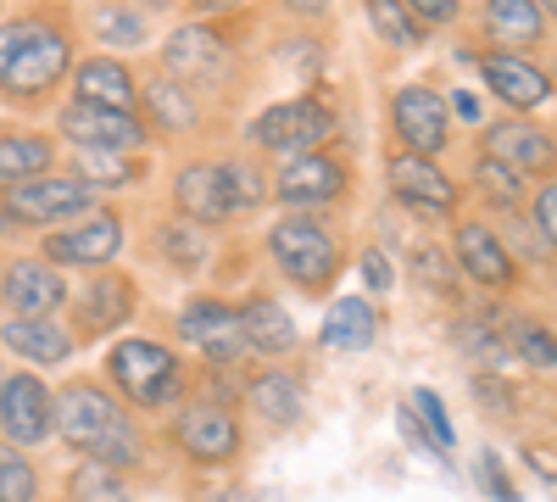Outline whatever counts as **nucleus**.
Returning <instances> with one entry per match:
<instances>
[{
  "label": "nucleus",
  "mask_w": 557,
  "mask_h": 502,
  "mask_svg": "<svg viewBox=\"0 0 557 502\" xmlns=\"http://www.w3.org/2000/svg\"><path fill=\"white\" fill-rule=\"evenodd\" d=\"M73 68V39L45 17H7L0 23V89L12 101H39Z\"/></svg>",
  "instance_id": "1"
},
{
  "label": "nucleus",
  "mask_w": 557,
  "mask_h": 502,
  "mask_svg": "<svg viewBox=\"0 0 557 502\" xmlns=\"http://www.w3.org/2000/svg\"><path fill=\"white\" fill-rule=\"evenodd\" d=\"M268 252L285 268V280H296L301 291H323L346 268L341 262V241L323 218H278L268 230Z\"/></svg>",
  "instance_id": "2"
},
{
  "label": "nucleus",
  "mask_w": 557,
  "mask_h": 502,
  "mask_svg": "<svg viewBox=\"0 0 557 502\" xmlns=\"http://www.w3.org/2000/svg\"><path fill=\"white\" fill-rule=\"evenodd\" d=\"M107 375H112V385H117L128 402H139V407H168V402L184 391L178 357H173L162 341H146V335L117 341L112 357H107Z\"/></svg>",
  "instance_id": "3"
},
{
  "label": "nucleus",
  "mask_w": 557,
  "mask_h": 502,
  "mask_svg": "<svg viewBox=\"0 0 557 502\" xmlns=\"http://www.w3.org/2000/svg\"><path fill=\"white\" fill-rule=\"evenodd\" d=\"M391 128H396V140L401 151L412 157H441L451 146V107L441 89L430 84H407L391 96Z\"/></svg>",
  "instance_id": "4"
},
{
  "label": "nucleus",
  "mask_w": 557,
  "mask_h": 502,
  "mask_svg": "<svg viewBox=\"0 0 557 502\" xmlns=\"http://www.w3.org/2000/svg\"><path fill=\"white\" fill-rule=\"evenodd\" d=\"M330 134H335V118H330V107H323V101H278V107H268L251 123V140L262 151H278V157L323 151Z\"/></svg>",
  "instance_id": "5"
},
{
  "label": "nucleus",
  "mask_w": 557,
  "mask_h": 502,
  "mask_svg": "<svg viewBox=\"0 0 557 502\" xmlns=\"http://www.w3.org/2000/svg\"><path fill=\"white\" fill-rule=\"evenodd\" d=\"M391 196L424 223H441L457 212V179L435 162V157H412V151H396L391 157Z\"/></svg>",
  "instance_id": "6"
},
{
  "label": "nucleus",
  "mask_w": 557,
  "mask_h": 502,
  "mask_svg": "<svg viewBox=\"0 0 557 502\" xmlns=\"http://www.w3.org/2000/svg\"><path fill=\"white\" fill-rule=\"evenodd\" d=\"M480 157H496L502 168H513L519 179H552L557 173V140L546 128L524 118H496L480 134Z\"/></svg>",
  "instance_id": "7"
},
{
  "label": "nucleus",
  "mask_w": 557,
  "mask_h": 502,
  "mask_svg": "<svg viewBox=\"0 0 557 502\" xmlns=\"http://www.w3.org/2000/svg\"><path fill=\"white\" fill-rule=\"evenodd\" d=\"M89 207H96V191L78 185V179H62V173H45V179H28V185L7 191L12 223H28V230H45V223H62V218H84Z\"/></svg>",
  "instance_id": "8"
},
{
  "label": "nucleus",
  "mask_w": 557,
  "mask_h": 502,
  "mask_svg": "<svg viewBox=\"0 0 557 502\" xmlns=\"http://www.w3.org/2000/svg\"><path fill=\"white\" fill-rule=\"evenodd\" d=\"M0 430L12 446H39L57 430V396L39 375H7L0 380Z\"/></svg>",
  "instance_id": "9"
},
{
  "label": "nucleus",
  "mask_w": 557,
  "mask_h": 502,
  "mask_svg": "<svg viewBox=\"0 0 557 502\" xmlns=\"http://www.w3.org/2000/svg\"><path fill=\"white\" fill-rule=\"evenodd\" d=\"M451 262H457V273H469V280L485 285V291H507V285L519 280V257L507 252V241L491 230V223H480V218H462L457 223Z\"/></svg>",
  "instance_id": "10"
},
{
  "label": "nucleus",
  "mask_w": 557,
  "mask_h": 502,
  "mask_svg": "<svg viewBox=\"0 0 557 502\" xmlns=\"http://www.w3.org/2000/svg\"><path fill=\"white\" fill-rule=\"evenodd\" d=\"M117 252H123L117 212H89V218L73 223V230L45 235V262H51V268H96L101 273Z\"/></svg>",
  "instance_id": "11"
},
{
  "label": "nucleus",
  "mask_w": 557,
  "mask_h": 502,
  "mask_svg": "<svg viewBox=\"0 0 557 502\" xmlns=\"http://www.w3.org/2000/svg\"><path fill=\"white\" fill-rule=\"evenodd\" d=\"M178 341L196 346L207 363H240L251 346H246V330H240V307L228 302H190L178 313Z\"/></svg>",
  "instance_id": "12"
},
{
  "label": "nucleus",
  "mask_w": 557,
  "mask_h": 502,
  "mask_svg": "<svg viewBox=\"0 0 557 502\" xmlns=\"http://www.w3.org/2000/svg\"><path fill=\"white\" fill-rule=\"evenodd\" d=\"M57 128L78 151H139L146 146V123L134 112H112V107H89V101H67Z\"/></svg>",
  "instance_id": "13"
},
{
  "label": "nucleus",
  "mask_w": 557,
  "mask_h": 502,
  "mask_svg": "<svg viewBox=\"0 0 557 502\" xmlns=\"http://www.w3.org/2000/svg\"><path fill=\"white\" fill-rule=\"evenodd\" d=\"M173 441L184 446V458L190 464H228L240 452V419L228 414L223 402H196V407H184L178 414V430Z\"/></svg>",
  "instance_id": "14"
},
{
  "label": "nucleus",
  "mask_w": 557,
  "mask_h": 502,
  "mask_svg": "<svg viewBox=\"0 0 557 502\" xmlns=\"http://www.w3.org/2000/svg\"><path fill=\"white\" fill-rule=\"evenodd\" d=\"M117 425H128V419H123V407H117L101 385H67V391L57 396V430H62V441L78 446V452H89L101 436H112Z\"/></svg>",
  "instance_id": "15"
},
{
  "label": "nucleus",
  "mask_w": 557,
  "mask_h": 502,
  "mask_svg": "<svg viewBox=\"0 0 557 502\" xmlns=\"http://www.w3.org/2000/svg\"><path fill=\"white\" fill-rule=\"evenodd\" d=\"M228 62V45L207 23H184L162 39V68L173 84H212Z\"/></svg>",
  "instance_id": "16"
},
{
  "label": "nucleus",
  "mask_w": 557,
  "mask_h": 502,
  "mask_svg": "<svg viewBox=\"0 0 557 502\" xmlns=\"http://www.w3.org/2000/svg\"><path fill=\"white\" fill-rule=\"evenodd\" d=\"M346 191V168L323 151H307V157H290L273 179V196L285 207H330L335 196Z\"/></svg>",
  "instance_id": "17"
},
{
  "label": "nucleus",
  "mask_w": 557,
  "mask_h": 502,
  "mask_svg": "<svg viewBox=\"0 0 557 502\" xmlns=\"http://www.w3.org/2000/svg\"><path fill=\"white\" fill-rule=\"evenodd\" d=\"M0 296H7L17 318H57V307L67 302V285L45 257H17L7 268V280H0Z\"/></svg>",
  "instance_id": "18"
},
{
  "label": "nucleus",
  "mask_w": 557,
  "mask_h": 502,
  "mask_svg": "<svg viewBox=\"0 0 557 502\" xmlns=\"http://www.w3.org/2000/svg\"><path fill=\"white\" fill-rule=\"evenodd\" d=\"M485 84H491V96L502 107H513V112H535L541 101H552V78L530 62V57H513V51H491L480 62Z\"/></svg>",
  "instance_id": "19"
},
{
  "label": "nucleus",
  "mask_w": 557,
  "mask_h": 502,
  "mask_svg": "<svg viewBox=\"0 0 557 502\" xmlns=\"http://www.w3.org/2000/svg\"><path fill=\"white\" fill-rule=\"evenodd\" d=\"M173 207H178L184 223H196V230H212V223L235 218V212H228V196H223V162H190V168H178Z\"/></svg>",
  "instance_id": "20"
},
{
  "label": "nucleus",
  "mask_w": 557,
  "mask_h": 502,
  "mask_svg": "<svg viewBox=\"0 0 557 502\" xmlns=\"http://www.w3.org/2000/svg\"><path fill=\"white\" fill-rule=\"evenodd\" d=\"M134 302H139V291H134V280H123V273H96L89 280V291L78 296V325H84V335H112L123 318L134 313Z\"/></svg>",
  "instance_id": "21"
},
{
  "label": "nucleus",
  "mask_w": 557,
  "mask_h": 502,
  "mask_svg": "<svg viewBox=\"0 0 557 502\" xmlns=\"http://www.w3.org/2000/svg\"><path fill=\"white\" fill-rule=\"evenodd\" d=\"M374 341H380V307L368 296H341L330 307V318H323V330H318L323 352H368Z\"/></svg>",
  "instance_id": "22"
},
{
  "label": "nucleus",
  "mask_w": 557,
  "mask_h": 502,
  "mask_svg": "<svg viewBox=\"0 0 557 502\" xmlns=\"http://www.w3.org/2000/svg\"><path fill=\"white\" fill-rule=\"evenodd\" d=\"M480 23H485V39H496L502 51H513V57L546 39V12L535 0H485Z\"/></svg>",
  "instance_id": "23"
},
{
  "label": "nucleus",
  "mask_w": 557,
  "mask_h": 502,
  "mask_svg": "<svg viewBox=\"0 0 557 502\" xmlns=\"http://www.w3.org/2000/svg\"><path fill=\"white\" fill-rule=\"evenodd\" d=\"M73 89H78V101L112 107V112H134V101H139V84H134V73L117 57H89L73 73Z\"/></svg>",
  "instance_id": "24"
},
{
  "label": "nucleus",
  "mask_w": 557,
  "mask_h": 502,
  "mask_svg": "<svg viewBox=\"0 0 557 502\" xmlns=\"http://www.w3.org/2000/svg\"><path fill=\"white\" fill-rule=\"evenodd\" d=\"M0 346L28 357V363H45V369H57V363L73 357V335L57 325V318H12V325L0 330Z\"/></svg>",
  "instance_id": "25"
},
{
  "label": "nucleus",
  "mask_w": 557,
  "mask_h": 502,
  "mask_svg": "<svg viewBox=\"0 0 557 502\" xmlns=\"http://www.w3.org/2000/svg\"><path fill=\"white\" fill-rule=\"evenodd\" d=\"M240 330H246V346L262 352V357H285L296 346V318L278 307L273 296H251L240 307Z\"/></svg>",
  "instance_id": "26"
},
{
  "label": "nucleus",
  "mask_w": 557,
  "mask_h": 502,
  "mask_svg": "<svg viewBox=\"0 0 557 502\" xmlns=\"http://www.w3.org/2000/svg\"><path fill=\"white\" fill-rule=\"evenodd\" d=\"M57 162V146L45 134H0V185H28L45 179Z\"/></svg>",
  "instance_id": "27"
},
{
  "label": "nucleus",
  "mask_w": 557,
  "mask_h": 502,
  "mask_svg": "<svg viewBox=\"0 0 557 502\" xmlns=\"http://www.w3.org/2000/svg\"><path fill=\"white\" fill-rule=\"evenodd\" d=\"M251 407L268 419V425H296L301 419V380L296 375H285V369H268V375H257L251 380Z\"/></svg>",
  "instance_id": "28"
},
{
  "label": "nucleus",
  "mask_w": 557,
  "mask_h": 502,
  "mask_svg": "<svg viewBox=\"0 0 557 502\" xmlns=\"http://www.w3.org/2000/svg\"><path fill=\"white\" fill-rule=\"evenodd\" d=\"M146 107H151V123L162 128V134H190L196 123H201V112H196V101H190V89L184 84H173V78H151L146 89Z\"/></svg>",
  "instance_id": "29"
},
{
  "label": "nucleus",
  "mask_w": 557,
  "mask_h": 502,
  "mask_svg": "<svg viewBox=\"0 0 557 502\" xmlns=\"http://www.w3.org/2000/svg\"><path fill=\"white\" fill-rule=\"evenodd\" d=\"M73 179L89 185V191H123V185L139 179V157L134 151H78Z\"/></svg>",
  "instance_id": "30"
},
{
  "label": "nucleus",
  "mask_w": 557,
  "mask_h": 502,
  "mask_svg": "<svg viewBox=\"0 0 557 502\" xmlns=\"http://www.w3.org/2000/svg\"><path fill=\"white\" fill-rule=\"evenodd\" d=\"M368 23H374V34H380L385 45H396V51L424 45V23H418L401 0H368Z\"/></svg>",
  "instance_id": "31"
},
{
  "label": "nucleus",
  "mask_w": 557,
  "mask_h": 502,
  "mask_svg": "<svg viewBox=\"0 0 557 502\" xmlns=\"http://www.w3.org/2000/svg\"><path fill=\"white\" fill-rule=\"evenodd\" d=\"M67 497H73V502H139V497L123 486V475L107 469V464H78Z\"/></svg>",
  "instance_id": "32"
},
{
  "label": "nucleus",
  "mask_w": 557,
  "mask_h": 502,
  "mask_svg": "<svg viewBox=\"0 0 557 502\" xmlns=\"http://www.w3.org/2000/svg\"><path fill=\"white\" fill-rule=\"evenodd\" d=\"M407 407H412V419L424 425V441H430V452H435V458H446V452H451V419H446L441 396H435L430 385H418V391H407Z\"/></svg>",
  "instance_id": "33"
},
{
  "label": "nucleus",
  "mask_w": 557,
  "mask_h": 502,
  "mask_svg": "<svg viewBox=\"0 0 557 502\" xmlns=\"http://www.w3.org/2000/svg\"><path fill=\"white\" fill-rule=\"evenodd\" d=\"M39 497V475L23 458V446H0V502H34Z\"/></svg>",
  "instance_id": "34"
},
{
  "label": "nucleus",
  "mask_w": 557,
  "mask_h": 502,
  "mask_svg": "<svg viewBox=\"0 0 557 502\" xmlns=\"http://www.w3.org/2000/svg\"><path fill=\"white\" fill-rule=\"evenodd\" d=\"M223 196H228V212H251L268 201V179L251 162H223Z\"/></svg>",
  "instance_id": "35"
},
{
  "label": "nucleus",
  "mask_w": 557,
  "mask_h": 502,
  "mask_svg": "<svg viewBox=\"0 0 557 502\" xmlns=\"http://www.w3.org/2000/svg\"><path fill=\"white\" fill-rule=\"evenodd\" d=\"M89 28H96V39H107V45H139L146 39V17H139L134 7H96L89 12Z\"/></svg>",
  "instance_id": "36"
},
{
  "label": "nucleus",
  "mask_w": 557,
  "mask_h": 502,
  "mask_svg": "<svg viewBox=\"0 0 557 502\" xmlns=\"http://www.w3.org/2000/svg\"><path fill=\"white\" fill-rule=\"evenodd\" d=\"M474 185H480L496 207H519V196H524V179H519L513 168H502L496 157H480V162H474Z\"/></svg>",
  "instance_id": "37"
},
{
  "label": "nucleus",
  "mask_w": 557,
  "mask_h": 502,
  "mask_svg": "<svg viewBox=\"0 0 557 502\" xmlns=\"http://www.w3.org/2000/svg\"><path fill=\"white\" fill-rule=\"evenodd\" d=\"M157 241H162V252H168V262H173V268H178V257H190L184 268H201V262H207V241L196 235V223H184V218H178V223H168V230H162Z\"/></svg>",
  "instance_id": "38"
},
{
  "label": "nucleus",
  "mask_w": 557,
  "mask_h": 502,
  "mask_svg": "<svg viewBox=\"0 0 557 502\" xmlns=\"http://www.w3.org/2000/svg\"><path fill=\"white\" fill-rule=\"evenodd\" d=\"M513 352L524 363H535V369H557V335L546 325H519L513 330Z\"/></svg>",
  "instance_id": "39"
},
{
  "label": "nucleus",
  "mask_w": 557,
  "mask_h": 502,
  "mask_svg": "<svg viewBox=\"0 0 557 502\" xmlns=\"http://www.w3.org/2000/svg\"><path fill=\"white\" fill-rule=\"evenodd\" d=\"M412 273L424 280L430 291H451V273H457V262H446V252H435V246H424L412 257Z\"/></svg>",
  "instance_id": "40"
},
{
  "label": "nucleus",
  "mask_w": 557,
  "mask_h": 502,
  "mask_svg": "<svg viewBox=\"0 0 557 502\" xmlns=\"http://www.w3.org/2000/svg\"><path fill=\"white\" fill-rule=\"evenodd\" d=\"M530 223L541 230V241L557 252V179H546V185L535 191V207H530Z\"/></svg>",
  "instance_id": "41"
},
{
  "label": "nucleus",
  "mask_w": 557,
  "mask_h": 502,
  "mask_svg": "<svg viewBox=\"0 0 557 502\" xmlns=\"http://www.w3.org/2000/svg\"><path fill=\"white\" fill-rule=\"evenodd\" d=\"M480 486H485L496 502H519V491H513V480H507V469H502L496 452H480Z\"/></svg>",
  "instance_id": "42"
},
{
  "label": "nucleus",
  "mask_w": 557,
  "mask_h": 502,
  "mask_svg": "<svg viewBox=\"0 0 557 502\" xmlns=\"http://www.w3.org/2000/svg\"><path fill=\"white\" fill-rule=\"evenodd\" d=\"M401 7L418 17V23H451L462 7H457V0H401Z\"/></svg>",
  "instance_id": "43"
},
{
  "label": "nucleus",
  "mask_w": 557,
  "mask_h": 502,
  "mask_svg": "<svg viewBox=\"0 0 557 502\" xmlns=\"http://www.w3.org/2000/svg\"><path fill=\"white\" fill-rule=\"evenodd\" d=\"M362 280L374 285V291H391V280H396V273H391L385 252H362Z\"/></svg>",
  "instance_id": "44"
},
{
  "label": "nucleus",
  "mask_w": 557,
  "mask_h": 502,
  "mask_svg": "<svg viewBox=\"0 0 557 502\" xmlns=\"http://www.w3.org/2000/svg\"><path fill=\"white\" fill-rule=\"evenodd\" d=\"M278 7H285V12H296V17H318L323 7H330V0H278Z\"/></svg>",
  "instance_id": "45"
},
{
  "label": "nucleus",
  "mask_w": 557,
  "mask_h": 502,
  "mask_svg": "<svg viewBox=\"0 0 557 502\" xmlns=\"http://www.w3.org/2000/svg\"><path fill=\"white\" fill-rule=\"evenodd\" d=\"M201 12H235V7H246V0H196Z\"/></svg>",
  "instance_id": "46"
},
{
  "label": "nucleus",
  "mask_w": 557,
  "mask_h": 502,
  "mask_svg": "<svg viewBox=\"0 0 557 502\" xmlns=\"http://www.w3.org/2000/svg\"><path fill=\"white\" fill-rule=\"evenodd\" d=\"M451 107H457V118H480V101H474V96H457Z\"/></svg>",
  "instance_id": "47"
},
{
  "label": "nucleus",
  "mask_w": 557,
  "mask_h": 502,
  "mask_svg": "<svg viewBox=\"0 0 557 502\" xmlns=\"http://www.w3.org/2000/svg\"><path fill=\"white\" fill-rule=\"evenodd\" d=\"M12 230V212H7V201H0V235H7Z\"/></svg>",
  "instance_id": "48"
},
{
  "label": "nucleus",
  "mask_w": 557,
  "mask_h": 502,
  "mask_svg": "<svg viewBox=\"0 0 557 502\" xmlns=\"http://www.w3.org/2000/svg\"><path fill=\"white\" fill-rule=\"evenodd\" d=\"M207 502H246L240 491H223V497H207Z\"/></svg>",
  "instance_id": "49"
},
{
  "label": "nucleus",
  "mask_w": 557,
  "mask_h": 502,
  "mask_svg": "<svg viewBox=\"0 0 557 502\" xmlns=\"http://www.w3.org/2000/svg\"><path fill=\"white\" fill-rule=\"evenodd\" d=\"M535 7H541L546 17H557V0H535Z\"/></svg>",
  "instance_id": "50"
},
{
  "label": "nucleus",
  "mask_w": 557,
  "mask_h": 502,
  "mask_svg": "<svg viewBox=\"0 0 557 502\" xmlns=\"http://www.w3.org/2000/svg\"><path fill=\"white\" fill-rule=\"evenodd\" d=\"M257 502H285V497H278V491H268V497H257Z\"/></svg>",
  "instance_id": "51"
},
{
  "label": "nucleus",
  "mask_w": 557,
  "mask_h": 502,
  "mask_svg": "<svg viewBox=\"0 0 557 502\" xmlns=\"http://www.w3.org/2000/svg\"><path fill=\"white\" fill-rule=\"evenodd\" d=\"M0 380H7V375H0Z\"/></svg>",
  "instance_id": "52"
}]
</instances>
